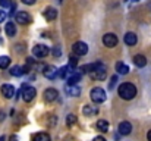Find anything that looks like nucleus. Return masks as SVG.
Wrapping results in <instances>:
<instances>
[{
	"instance_id": "nucleus-1",
	"label": "nucleus",
	"mask_w": 151,
	"mask_h": 141,
	"mask_svg": "<svg viewBox=\"0 0 151 141\" xmlns=\"http://www.w3.org/2000/svg\"><path fill=\"white\" fill-rule=\"evenodd\" d=\"M117 94L120 95V98H125V100H132L135 95H137V87L131 82H125L119 87Z\"/></svg>"
},
{
	"instance_id": "nucleus-2",
	"label": "nucleus",
	"mask_w": 151,
	"mask_h": 141,
	"mask_svg": "<svg viewBox=\"0 0 151 141\" xmlns=\"http://www.w3.org/2000/svg\"><path fill=\"white\" fill-rule=\"evenodd\" d=\"M106 75H107V72H106V66H104L101 62H97L94 71L90 72V77H91L93 80H97V81H103V80L106 78Z\"/></svg>"
},
{
	"instance_id": "nucleus-3",
	"label": "nucleus",
	"mask_w": 151,
	"mask_h": 141,
	"mask_svg": "<svg viewBox=\"0 0 151 141\" xmlns=\"http://www.w3.org/2000/svg\"><path fill=\"white\" fill-rule=\"evenodd\" d=\"M91 100L94 103H103L106 100V91L101 87H94L91 90Z\"/></svg>"
},
{
	"instance_id": "nucleus-4",
	"label": "nucleus",
	"mask_w": 151,
	"mask_h": 141,
	"mask_svg": "<svg viewBox=\"0 0 151 141\" xmlns=\"http://www.w3.org/2000/svg\"><path fill=\"white\" fill-rule=\"evenodd\" d=\"M15 19L18 24H22V25H27L31 22V15L28 12H24V10H19L16 15H15Z\"/></svg>"
},
{
	"instance_id": "nucleus-5",
	"label": "nucleus",
	"mask_w": 151,
	"mask_h": 141,
	"mask_svg": "<svg viewBox=\"0 0 151 141\" xmlns=\"http://www.w3.org/2000/svg\"><path fill=\"white\" fill-rule=\"evenodd\" d=\"M72 50H73V53L76 54V56H84V54H87V51H88V46L84 43V41H76L73 47H72Z\"/></svg>"
},
{
	"instance_id": "nucleus-6",
	"label": "nucleus",
	"mask_w": 151,
	"mask_h": 141,
	"mask_svg": "<svg viewBox=\"0 0 151 141\" xmlns=\"http://www.w3.org/2000/svg\"><path fill=\"white\" fill-rule=\"evenodd\" d=\"M32 53H34L35 57L43 59V57H46V56L49 54V47L44 46V44H37V46L32 48Z\"/></svg>"
},
{
	"instance_id": "nucleus-7",
	"label": "nucleus",
	"mask_w": 151,
	"mask_h": 141,
	"mask_svg": "<svg viewBox=\"0 0 151 141\" xmlns=\"http://www.w3.org/2000/svg\"><path fill=\"white\" fill-rule=\"evenodd\" d=\"M103 43H104L106 47H114L117 44V37H116L114 34L109 33V34H106V35L103 37Z\"/></svg>"
},
{
	"instance_id": "nucleus-8",
	"label": "nucleus",
	"mask_w": 151,
	"mask_h": 141,
	"mask_svg": "<svg viewBox=\"0 0 151 141\" xmlns=\"http://www.w3.org/2000/svg\"><path fill=\"white\" fill-rule=\"evenodd\" d=\"M21 94H22V97H24V100H25V101H31V100L35 97L37 91H35V88H34V87H25V88L21 91Z\"/></svg>"
},
{
	"instance_id": "nucleus-9",
	"label": "nucleus",
	"mask_w": 151,
	"mask_h": 141,
	"mask_svg": "<svg viewBox=\"0 0 151 141\" xmlns=\"http://www.w3.org/2000/svg\"><path fill=\"white\" fill-rule=\"evenodd\" d=\"M0 91H1V94H3V97H6V98H12L13 94H15V88H13L10 84H4V85H1Z\"/></svg>"
},
{
	"instance_id": "nucleus-10",
	"label": "nucleus",
	"mask_w": 151,
	"mask_h": 141,
	"mask_svg": "<svg viewBox=\"0 0 151 141\" xmlns=\"http://www.w3.org/2000/svg\"><path fill=\"white\" fill-rule=\"evenodd\" d=\"M131 131H132V125H131L128 121H123V122L119 124V132H120L122 135H129Z\"/></svg>"
},
{
	"instance_id": "nucleus-11",
	"label": "nucleus",
	"mask_w": 151,
	"mask_h": 141,
	"mask_svg": "<svg viewBox=\"0 0 151 141\" xmlns=\"http://www.w3.org/2000/svg\"><path fill=\"white\" fill-rule=\"evenodd\" d=\"M43 75L49 80H54L57 77V69L54 66H44V71H43Z\"/></svg>"
},
{
	"instance_id": "nucleus-12",
	"label": "nucleus",
	"mask_w": 151,
	"mask_h": 141,
	"mask_svg": "<svg viewBox=\"0 0 151 141\" xmlns=\"http://www.w3.org/2000/svg\"><path fill=\"white\" fill-rule=\"evenodd\" d=\"M123 41H125V44H128V46H135L137 41H138V37H137V34H134V33H126L125 37H123Z\"/></svg>"
},
{
	"instance_id": "nucleus-13",
	"label": "nucleus",
	"mask_w": 151,
	"mask_h": 141,
	"mask_svg": "<svg viewBox=\"0 0 151 141\" xmlns=\"http://www.w3.org/2000/svg\"><path fill=\"white\" fill-rule=\"evenodd\" d=\"M57 90H54V88H47L46 91H44V98H46V101H54L56 98H57Z\"/></svg>"
},
{
	"instance_id": "nucleus-14",
	"label": "nucleus",
	"mask_w": 151,
	"mask_h": 141,
	"mask_svg": "<svg viewBox=\"0 0 151 141\" xmlns=\"http://www.w3.org/2000/svg\"><path fill=\"white\" fill-rule=\"evenodd\" d=\"M43 15H44V18H46L47 21H54L56 16H57V10H56L54 7H47V9L43 12Z\"/></svg>"
},
{
	"instance_id": "nucleus-15",
	"label": "nucleus",
	"mask_w": 151,
	"mask_h": 141,
	"mask_svg": "<svg viewBox=\"0 0 151 141\" xmlns=\"http://www.w3.org/2000/svg\"><path fill=\"white\" fill-rule=\"evenodd\" d=\"M65 90H66V94H69L72 97H78L81 94V88L78 85H68V87H65Z\"/></svg>"
},
{
	"instance_id": "nucleus-16",
	"label": "nucleus",
	"mask_w": 151,
	"mask_h": 141,
	"mask_svg": "<svg viewBox=\"0 0 151 141\" xmlns=\"http://www.w3.org/2000/svg\"><path fill=\"white\" fill-rule=\"evenodd\" d=\"M82 113L85 115V116H94V115H97L99 113V109L96 107V106H84V109H82Z\"/></svg>"
},
{
	"instance_id": "nucleus-17",
	"label": "nucleus",
	"mask_w": 151,
	"mask_h": 141,
	"mask_svg": "<svg viewBox=\"0 0 151 141\" xmlns=\"http://www.w3.org/2000/svg\"><path fill=\"white\" fill-rule=\"evenodd\" d=\"M134 63H135V66H138V68H144V66L147 65V59H145L142 54H137V56L134 57Z\"/></svg>"
},
{
	"instance_id": "nucleus-18",
	"label": "nucleus",
	"mask_w": 151,
	"mask_h": 141,
	"mask_svg": "<svg viewBox=\"0 0 151 141\" xmlns=\"http://www.w3.org/2000/svg\"><path fill=\"white\" fill-rule=\"evenodd\" d=\"M24 74H25L24 66L15 65V66H12V68H10V75H12V77H21V75H24Z\"/></svg>"
},
{
	"instance_id": "nucleus-19",
	"label": "nucleus",
	"mask_w": 151,
	"mask_h": 141,
	"mask_svg": "<svg viewBox=\"0 0 151 141\" xmlns=\"http://www.w3.org/2000/svg\"><path fill=\"white\" fill-rule=\"evenodd\" d=\"M4 31H6V34H7L9 37H13V35L16 34V27H15V24H13V22H7L6 27H4Z\"/></svg>"
},
{
	"instance_id": "nucleus-20",
	"label": "nucleus",
	"mask_w": 151,
	"mask_h": 141,
	"mask_svg": "<svg viewBox=\"0 0 151 141\" xmlns=\"http://www.w3.org/2000/svg\"><path fill=\"white\" fill-rule=\"evenodd\" d=\"M81 74H78V72H75L73 75H70L69 78H68V85H76V82H79L81 81Z\"/></svg>"
},
{
	"instance_id": "nucleus-21",
	"label": "nucleus",
	"mask_w": 151,
	"mask_h": 141,
	"mask_svg": "<svg viewBox=\"0 0 151 141\" xmlns=\"http://www.w3.org/2000/svg\"><path fill=\"white\" fill-rule=\"evenodd\" d=\"M116 71H117L119 74H122V75H126V74L129 72V66L125 65L123 62H119V63L116 65Z\"/></svg>"
},
{
	"instance_id": "nucleus-22",
	"label": "nucleus",
	"mask_w": 151,
	"mask_h": 141,
	"mask_svg": "<svg viewBox=\"0 0 151 141\" xmlns=\"http://www.w3.org/2000/svg\"><path fill=\"white\" fill-rule=\"evenodd\" d=\"M32 141H50V135L47 132H38L32 137Z\"/></svg>"
},
{
	"instance_id": "nucleus-23",
	"label": "nucleus",
	"mask_w": 151,
	"mask_h": 141,
	"mask_svg": "<svg viewBox=\"0 0 151 141\" xmlns=\"http://www.w3.org/2000/svg\"><path fill=\"white\" fill-rule=\"evenodd\" d=\"M10 65V57L9 56H0V69H6Z\"/></svg>"
},
{
	"instance_id": "nucleus-24",
	"label": "nucleus",
	"mask_w": 151,
	"mask_h": 141,
	"mask_svg": "<svg viewBox=\"0 0 151 141\" xmlns=\"http://www.w3.org/2000/svg\"><path fill=\"white\" fill-rule=\"evenodd\" d=\"M97 128H99V131H101V132H107L109 131V124L106 121L100 119V121H97Z\"/></svg>"
},
{
	"instance_id": "nucleus-25",
	"label": "nucleus",
	"mask_w": 151,
	"mask_h": 141,
	"mask_svg": "<svg viewBox=\"0 0 151 141\" xmlns=\"http://www.w3.org/2000/svg\"><path fill=\"white\" fill-rule=\"evenodd\" d=\"M69 72H72V69H70L69 66H63V68L57 72V75H59L60 78H66V75H68Z\"/></svg>"
},
{
	"instance_id": "nucleus-26",
	"label": "nucleus",
	"mask_w": 151,
	"mask_h": 141,
	"mask_svg": "<svg viewBox=\"0 0 151 141\" xmlns=\"http://www.w3.org/2000/svg\"><path fill=\"white\" fill-rule=\"evenodd\" d=\"M66 122H68V125H73V124L76 122V116H75V115H69V116L66 118Z\"/></svg>"
},
{
	"instance_id": "nucleus-27",
	"label": "nucleus",
	"mask_w": 151,
	"mask_h": 141,
	"mask_svg": "<svg viewBox=\"0 0 151 141\" xmlns=\"http://www.w3.org/2000/svg\"><path fill=\"white\" fill-rule=\"evenodd\" d=\"M0 6L1 7H10L12 6V1L10 0H0Z\"/></svg>"
},
{
	"instance_id": "nucleus-28",
	"label": "nucleus",
	"mask_w": 151,
	"mask_h": 141,
	"mask_svg": "<svg viewBox=\"0 0 151 141\" xmlns=\"http://www.w3.org/2000/svg\"><path fill=\"white\" fill-rule=\"evenodd\" d=\"M116 82H117V77H111V78H110V84H109V87L113 88V87L116 85Z\"/></svg>"
},
{
	"instance_id": "nucleus-29",
	"label": "nucleus",
	"mask_w": 151,
	"mask_h": 141,
	"mask_svg": "<svg viewBox=\"0 0 151 141\" xmlns=\"http://www.w3.org/2000/svg\"><path fill=\"white\" fill-rule=\"evenodd\" d=\"M53 56H56V57L60 56V47H54L53 48Z\"/></svg>"
},
{
	"instance_id": "nucleus-30",
	"label": "nucleus",
	"mask_w": 151,
	"mask_h": 141,
	"mask_svg": "<svg viewBox=\"0 0 151 141\" xmlns=\"http://www.w3.org/2000/svg\"><path fill=\"white\" fill-rule=\"evenodd\" d=\"M6 16H7V15H6V12H3V10H0V22H3V21L6 19Z\"/></svg>"
},
{
	"instance_id": "nucleus-31",
	"label": "nucleus",
	"mask_w": 151,
	"mask_h": 141,
	"mask_svg": "<svg viewBox=\"0 0 151 141\" xmlns=\"http://www.w3.org/2000/svg\"><path fill=\"white\" fill-rule=\"evenodd\" d=\"M37 0H22V3H25V4H34Z\"/></svg>"
},
{
	"instance_id": "nucleus-32",
	"label": "nucleus",
	"mask_w": 151,
	"mask_h": 141,
	"mask_svg": "<svg viewBox=\"0 0 151 141\" xmlns=\"http://www.w3.org/2000/svg\"><path fill=\"white\" fill-rule=\"evenodd\" d=\"M93 141H106V138H103V137H96Z\"/></svg>"
},
{
	"instance_id": "nucleus-33",
	"label": "nucleus",
	"mask_w": 151,
	"mask_h": 141,
	"mask_svg": "<svg viewBox=\"0 0 151 141\" xmlns=\"http://www.w3.org/2000/svg\"><path fill=\"white\" fill-rule=\"evenodd\" d=\"M9 141H18V137H16V135H12V137L9 138Z\"/></svg>"
},
{
	"instance_id": "nucleus-34",
	"label": "nucleus",
	"mask_w": 151,
	"mask_h": 141,
	"mask_svg": "<svg viewBox=\"0 0 151 141\" xmlns=\"http://www.w3.org/2000/svg\"><path fill=\"white\" fill-rule=\"evenodd\" d=\"M3 119H4V113L0 112V122H3Z\"/></svg>"
},
{
	"instance_id": "nucleus-35",
	"label": "nucleus",
	"mask_w": 151,
	"mask_h": 141,
	"mask_svg": "<svg viewBox=\"0 0 151 141\" xmlns=\"http://www.w3.org/2000/svg\"><path fill=\"white\" fill-rule=\"evenodd\" d=\"M147 138H148V141H151V131H148V134H147Z\"/></svg>"
},
{
	"instance_id": "nucleus-36",
	"label": "nucleus",
	"mask_w": 151,
	"mask_h": 141,
	"mask_svg": "<svg viewBox=\"0 0 151 141\" xmlns=\"http://www.w3.org/2000/svg\"><path fill=\"white\" fill-rule=\"evenodd\" d=\"M0 141H6V137H0Z\"/></svg>"
},
{
	"instance_id": "nucleus-37",
	"label": "nucleus",
	"mask_w": 151,
	"mask_h": 141,
	"mask_svg": "<svg viewBox=\"0 0 151 141\" xmlns=\"http://www.w3.org/2000/svg\"><path fill=\"white\" fill-rule=\"evenodd\" d=\"M134 1H138V0H134Z\"/></svg>"
},
{
	"instance_id": "nucleus-38",
	"label": "nucleus",
	"mask_w": 151,
	"mask_h": 141,
	"mask_svg": "<svg viewBox=\"0 0 151 141\" xmlns=\"http://www.w3.org/2000/svg\"><path fill=\"white\" fill-rule=\"evenodd\" d=\"M59 1H62V0H59Z\"/></svg>"
}]
</instances>
